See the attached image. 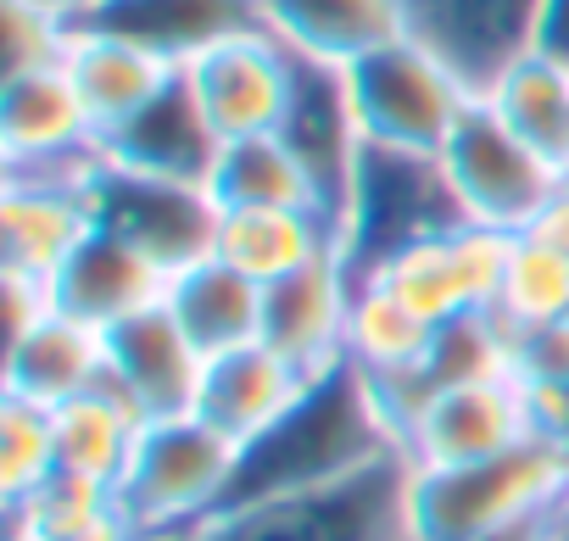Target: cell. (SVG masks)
Segmentation results:
<instances>
[{"label": "cell", "mask_w": 569, "mask_h": 541, "mask_svg": "<svg viewBox=\"0 0 569 541\" xmlns=\"http://www.w3.org/2000/svg\"><path fill=\"white\" fill-rule=\"evenodd\" d=\"M391 452H402V447H397L391 424L380 419L369 380L341 363V369L319 374L291 413H284L262 441H251L240 452L234 502L330 485V480H347V474H358V469H369Z\"/></svg>", "instance_id": "1"}, {"label": "cell", "mask_w": 569, "mask_h": 541, "mask_svg": "<svg viewBox=\"0 0 569 541\" xmlns=\"http://www.w3.org/2000/svg\"><path fill=\"white\" fill-rule=\"evenodd\" d=\"M569 491V452L519 441L458 469H413V541H497L558 513Z\"/></svg>", "instance_id": "2"}, {"label": "cell", "mask_w": 569, "mask_h": 541, "mask_svg": "<svg viewBox=\"0 0 569 541\" xmlns=\"http://www.w3.org/2000/svg\"><path fill=\"white\" fill-rule=\"evenodd\" d=\"M207 541H413V463L402 452L284 497L223 508Z\"/></svg>", "instance_id": "3"}, {"label": "cell", "mask_w": 569, "mask_h": 541, "mask_svg": "<svg viewBox=\"0 0 569 541\" xmlns=\"http://www.w3.org/2000/svg\"><path fill=\"white\" fill-rule=\"evenodd\" d=\"M240 452L246 447H234L201 413L151 419L118 485V502L140 535H196L234 502Z\"/></svg>", "instance_id": "4"}, {"label": "cell", "mask_w": 569, "mask_h": 541, "mask_svg": "<svg viewBox=\"0 0 569 541\" xmlns=\"http://www.w3.org/2000/svg\"><path fill=\"white\" fill-rule=\"evenodd\" d=\"M347 84H352V112H358L363 146L413 151V157H441V146L452 140L463 112L480 101L458 79V68L413 34L352 62Z\"/></svg>", "instance_id": "5"}, {"label": "cell", "mask_w": 569, "mask_h": 541, "mask_svg": "<svg viewBox=\"0 0 569 541\" xmlns=\"http://www.w3.org/2000/svg\"><path fill=\"white\" fill-rule=\"evenodd\" d=\"M441 173L452 184L458 212L469 223H486L502 234L530 229L541 218V207L569 184V173L552 168L530 140H519L486 96L463 112V123L441 146Z\"/></svg>", "instance_id": "6"}, {"label": "cell", "mask_w": 569, "mask_h": 541, "mask_svg": "<svg viewBox=\"0 0 569 541\" xmlns=\"http://www.w3.org/2000/svg\"><path fill=\"white\" fill-rule=\"evenodd\" d=\"M502 262H508V234L463 218V223H447L436 234H419V240L386 251L363 274L380 280L386 291H397L419 319L447 324V319L497 308Z\"/></svg>", "instance_id": "7"}, {"label": "cell", "mask_w": 569, "mask_h": 541, "mask_svg": "<svg viewBox=\"0 0 569 541\" xmlns=\"http://www.w3.org/2000/svg\"><path fill=\"white\" fill-rule=\"evenodd\" d=\"M447 223H463V212L441 173V157L363 146L352 201H347V257L358 274L375 268L386 251H397L419 234H436Z\"/></svg>", "instance_id": "8"}, {"label": "cell", "mask_w": 569, "mask_h": 541, "mask_svg": "<svg viewBox=\"0 0 569 541\" xmlns=\"http://www.w3.org/2000/svg\"><path fill=\"white\" fill-rule=\"evenodd\" d=\"M297 73H302V57L268 23L212 46L207 57H196L184 68L196 107L207 112V123L223 146L251 140V134H279L284 112L297 101Z\"/></svg>", "instance_id": "9"}, {"label": "cell", "mask_w": 569, "mask_h": 541, "mask_svg": "<svg viewBox=\"0 0 569 541\" xmlns=\"http://www.w3.org/2000/svg\"><path fill=\"white\" fill-rule=\"evenodd\" d=\"M90 201H96V223L101 229L134 240L146 257H157L168 268V274L212 257L223 207L212 201L207 184L157 179V173H134V168L101 162V173L90 184Z\"/></svg>", "instance_id": "10"}, {"label": "cell", "mask_w": 569, "mask_h": 541, "mask_svg": "<svg viewBox=\"0 0 569 541\" xmlns=\"http://www.w3.org/2000/svg\"><path fill=\"white\" fill-rule=\"evenodd\" d=\"M0 157L7 173H96L107 162L101 129L68 68L0 79Z\"/></svg>", "instance_id": "11"}, {"label": "cell", "mask_w": 569, "mask_h": 541, "mask_svg": "<svg viewBox=\"0 0 569 541\" xmlns=\"http://www.w3.org/2000/svg\"><path fill=\"white\" fill-rule=\"evenodd\" d=\"M541 18L547 0H408V34L447 57L475 96L536 51Z\"/></svg>", "instance_id": "12"}, {"label": "cell", "mask_w": 569, "mask_h": 541, "mask_svg": "<svg viewBox=\"0 0 569 541\" xmlns=\"http://www.w3.org/2000/svg\"><path fill=\"white\" fill-rule=\"evenodd\" d=\"M352 291H358V268L347 251L319 257V262L297 268V274L262 285V341L313 380L341 369Z\"/></svg>", "instance_id": "13"}, {"label": "cell", "mask_w": 569, "mask_h": 541, "mask_svg": "<svg viewBox=\"0 0 569 541\" xmlns=\"http://www.w3.org/2000/svg\"><path fill=\"white\" fill-rule=\"evenodd\" d=\"M96 173H7V190H0V268L7 274L57 280V268L96 229Z\"/></svg>", "instance_id": "14"}, {"label": "cell", "mask_w": 569, "mask_h": 541, "mask_svg": "<svg viewBox=\"0 0 569 541\" xmlns=\"http://www.w3.org/2000/svg\"><path fill=\"white\" fill-rule=\"evenodd\" d=\"M530 402L519 380H491V385H447L436 391L419 419L402 435V458L413 469H458L497 458L519 441H530Z\"/></svg>", "instance_id": "15"}, {"label": "cell", "mask_w": 569, "mask_h": 541, "mask_svg": "<svg viewBox=\"0 0 569 541\" xmlns=\"http://www.w3.org/2000/svg\"><path fill=\"white\" fill-rule=\"evenodd\" d=\"M201 374H207V352L184 335V324L168 313V302L107 330V380L146 419L196 413Z\"/></svg>", "instance_id": "16"}, {"label": "cell", "mask_w": 569, "mask_h": 541, "mask_svg": "<svg viewBox=\"0 0 569 541\" xmlns=\"http://www.w3.org/2000/svg\"><path fill=\"white\" fill-rule=\"evenodd\" d=\"M168 285H173V274L157 257H146L134 240H123L101 223L90 229V240L57 268V280H51L57 308L96 324V330H118L123 319H134L146 308H162Z\"/></svg>", "instance_id": "17"}, {"label": "cell", "mask_w": 569, "mask_h": 541, "mask_svg": "<svg viewBox=\"0 0 569 541\" xmlns=\"http://www.w3.org/2000/svg\"><path fill=\"white\" fill-rule=\"evenodd\" d=\"M279 134L297 146V157L319 179L325 207L347 229V201H352V179H358V162H363V129H358V112H352L347 68H330V62H308L302 57L297 101H291V112H284V129Z\"/></svg>", "instance_id": "18"}, {"label": "cell", "mask_w": 569, "mask_h": 541, "mask_svg": "<svg viewBox=\"0 0 569 541\" xmlns=\"http://www.w3.org/2000/svg\"><path fill=\"white\" fill-rule=\"evenodd\" d=\"M79 23L107 29L184 73L196 57H207L212 46L246 29H262L268 18H262V0H101V7L79 12Z\"/></svg>", "instance_id": "19"}, {"label": "cell", "mask_w": 569, "mask_h": 541, "mask_svg": "<svg viewBox=\"0 0 569 541\" xmlns=\"http://www.w3.org/2000/svg\"><path fill=\"white\" fill-rule=\"evenodd\" d=\"M308 385H313V374H302L291 358H279L268 341H251V347L207 358L196 413L212 430H223L234 447H251L308 397Z\"/></svg>", "instance_id": "20"}, {"label": "cell", "mask_w": 569, "mask_h": 541, "mask_svg": "<svg viewBox=\"0 0 569 541\" xmlns=\"http://www.w3.org/2000/svg\"><path fill=\"white\" fill-rule=\"evenodd\" d=\"M347 251V229L325 207H223L212 257L251 274L257 285H273L297 268Z\"/></svg>", "instance_id": "21"}, {"label": "cell", "mask_w": 569, "mask_h": 541, "mask_svg": "<svg viewBox=\"0 0 569 541\" xmlns=\"http://www.w3.org/2000/svg\"><path fill=\"white\" fill-rule=\"evenodd\" d=\"M101 146H107V162H118V168L157 173V179H190V184H207L212 162L223 151V140L212 134L207 112L196 107V90L184 73L146 112H134L123 129H112Z\"/></svg>", "instance_id": "22"}, {"label": "cell", "mask_w": 569, "mask_h": 541, "mask_svg": "<svg viewBox=\"0 0 569 541\" xmlns=\"http://www.w3.org/2000/svg\"><path fill=\"white\" fill-rule=\"evenodd\" d=\"M262 18L297 57L352 68L408 34V0H262Z\"/></svg>", "instance_id": "23"}, {"label": "cell", "mask_w": 569, "mask_h": 541, "mask_svg": "<svg viewBox=\"0 0 569 541\" xmlns=\"http://www.w3.org/2000/svg\"><path fill=\"white\" fill-rule=\"evenodd\" d=\"M62 68H68V79L79 84V96H84V107H90L101 140H107L112 129H123L134 112H146V107L179 79V68H168L162 57H151V51H140V46L107 34V29H90V23H79V18H73V46H68Z\"/></svg>", "instance_id": "24"}, {"label": "cell", "mask_w": 569, "mask_h": 541, "mask_svg": "<svg viewBox=\"0 0 569 541\" xmlns=\"http://www.w3.org/2000/svg\"><path fill=\"white\" fill-rule=\"evenodd\" d=\"M107 380V330L73 319V313H46L29 335L7 341V391L62 408Z\"/></svg>", "instance_id": "25"}, {"label": "cell", "mask_w": 569, "mask_h": 541, "mask_svg": "<svg viewBox=\"0 0 569 541\" xmlns=\"http://www.w3.org/2000/svg\"><path fill=\"white\" fill-rule=\"evenodd\" d=\"M168 313L184 324V335L207 358L262 341V285L240 274V268H229L223 257H201L179 268L168 285Z\"/></svg>", "instance_id": "26"}, {"label": "cell", "mask_w": 569, "mask_h": 541, "mask_svg": "<svg viewBox=\"0 0 569 541\" xmlns=\"http://www.w3.org/2000/svg\"><path fill=\"white\" fill-rule=\"evenodd\" d=\"M51 419H57V469L101 480L112 491L123 485V474L134 463V447L151 424L112 380H101L96 391L51 408Z\"/></svg>", "instance_id": "27"}, {"label": "cell", "mask_w": 569, "mask_h": 541, "mask_svg": "<svg viewBox=\"0 0 569 541\" xmlns=\"http://www.w3.org/2000/svg\"><path fill=\"white\" fill-rule=\"evenodd\" d=\"M207 190L218 207H325L319 179L308 173V162L297 157V146L284 134L229 140L212 162Z\"/></svg>", "instance_id": "28"}, {"label": "cell", "mask_w": 569, "mask_h": 541, "mask_svg": "<svg viewBox=\"0 0 569 541\" xmlns=\"http://www.w3.org/2000/svg\"><path fill=\"white\" fill-rule=\"evenodd\" d=\"M436 341V324L419 319L397 291H386L380 280L358 274L352 291V319H347V369H358L363 380H391V374H413L425 369Z\"/></svg>", "instance_id": "29"}, {"label": "cell", "mask_w": 569, "mask_h": 541, "mask_svg": "<svg viewBox=\"0 0 569 541\" xmlns=\"http://www.w3.org/2000/svg\"><path fill=\"white\" fill-rule=\"evenodd\" d=\"M486 101L519 140H530L552 168L569 173V62L530 51L486 90Z\"/></svg>", "instance_id": "30"}, {"label": "cell", "mask_w": 569, "mask_h": 541, "mask_svg": "<svg viewBox=\"0 0 569 541\" xmlns=\"http://www.w3.org/2000/svg\"><path fill=\"white\" fill-rule=\"evenodd\" d=\"M513 347H519V330L497 308L447 319V324H436V341H430V358H425V380L436 391L513 380Z\"/></svg>", "instance_id": "31"}, {"label": "cell", "mask_w": 569, "mask_h": 541, "mask_svg": "<svg viewBox=\"0 0 569 541\" xmlns=\"http://www.w3.org/2000/svg\"><path fill=\"white\" fill-rule=\"evenodd\" d=\"M497 313L513 330H536V324L569 319V257L558 246H547L541 234H530V229L508 234Z\"/></svg>", "instance_id": "32"}, {"label": "cell", "mask_w": 569, "mask_h": 541, "mask_svg": "<svg viewBox=\"0 0 569 541\" xmlns=\"http://www.w3.org/2000/svg\"><path fill=\"white\" fill-rule=\"evenodd\" d=\"M57 474V419L46 402L0 391V502L18 508Z\"/></svg>", "instance_id": "33"}, {"label": "cell", "mask_w": 569, "mask_h": 541, "mask_svg": "<svg viewBox=\"0 0 569 541\" xmlns=\"http://www.w3.org/2000/svg\"><path fill=\"white\" fill-rule=\"evenodd\" d=\"M118 508H123V502H118L112 485L57 469L34 497H23L18 508H7V524L23 530V535H34V541H62V535H73V530L101 524V519L118 513Z\"/></svg>", "instance_id": "34"}, {"label": "cell", "mask_w": 569, "mask_h": 541, "mask_svg": "<svg viewBox=\"0 0 569 541\" xmlns=\"http://www.w3.org/2000/svg\"><path fill=\"white\" fill-rule=\"evenodd\" d=\"M0 29H7V79L62 68L73 46V12L57 7V0H7Z\"/></svg>", "instance_id": "35"}, {"label": "cell", "mask_w": 569, "mask_h": 541, "mask_svg": "<svg viewBox=\"0 0 569 541\" xmlns=\"http://www.w3.org/2000/svg\"><path fill=\"white\" fill-rule=\"evenodd\" d=\"M513 380H525V385H569V319L519 330Z\"/></svg>", "instance_id": "36"}, {"label": "cell", "mask_w": 569, "mask_h": 541, "mask_svg": "<svg viewBox=\"0 0 569 541\" xmlns=\"http://www.w3.org/2000/svg\"><path fill=\"white\" fill-rule=\"evenodd\" d=\"M0 285H7V341L29 335L46 313H57V291L40 274H7V268H0Z\"/></svg>", "instance_id": "37"}, {"label": "cell", "mask_w": 569, "mask_h": 541, "mask_svg": "<svg viewBox=\"0 0 569 541\" xmlns=\"http://www.w3.org/2000/svg\"><path fill=\"white\" fill-rule=\"evenodd\" d=\"M530 234H541L547 246H558V251L569 257V184H563V190H558V196L541 207V218L530 223Z\"/></svg>", "instance_id": "38"}, {"label": "cell", "mask_w": 569, "mask_h": 541, "mask_svg": "<svg viewBox=\"0 0 569 541\" xmlns=\"http://www.w3.org/2000/svg\"><path fill=\"white\" fill-rule=\"evenodd\" d=\"M536 51L569 62V0H547V18H541V40H536Z\"/></svg>", "instance_id": "39"}, {"label": "cell", "mask_w": 569, "mask_h": 541, "mask_svg": "<svg viewBox=\"0 0 569 541\" xmlns=\"http://www.w3.org/2000/svg\"><path fill=\"white\" fill-rule=\"evenodd\" d=\"M541 541H569V513H563V502H558V513L547 519V530H541Z\"/></svg>", "instance_id": "40"}, {"label": "cell", "mask_w": 569, "mask_h": 541, "mask_svg": "<svg viewBox=\"0 0 569 541\" xmlns=\"http://www.w3.org/2000/svg\"><path fill=\"white\" fill-rule=\"evenodd\" d=\"M57 7H68V12L79 18V12H90V7H101V0H57Z\"/></svg>", "instance_id": "41"}, {"label": "cell", "mask_w": 569, "mask_h": 541, "mask_svg": "<svg viewBox=\"0 0 569 541\" xmlns=\"http://www.w3.org/2000/svg\"><path fill=\"white\" fill-rule=\"evenodd\" d=\"M140 541H207V535L196 530V535H140Z\"/></svg>", "instance_id": "42"}, {"label": "cell", "mask_w": 569, "mask_h": 541, "mask_svg": "<svg viewBox=\"0 0 569 541\" xmlns=\"http://www.w3.org/2000/svg\"><path fill=\"white\" fill-rule=\"evenodd\" d=\"M7 541H34V535H23V530H12V524H7Z\"/></svg>", "instance_id": "43"}, {"label": "cell", "mask_w": 569, "mask_h": 541, "mask_svg": "<svg viewBox=\"0 0 569 541\" xmlns=\"http://www.w3.org/2000/svg\"><path fill=\"white\" fill-rule=\"evenodd\" d=\"M563 513H569V491H563Z\"/></svg>", "instance_id": "44"}]
</instances>
